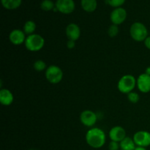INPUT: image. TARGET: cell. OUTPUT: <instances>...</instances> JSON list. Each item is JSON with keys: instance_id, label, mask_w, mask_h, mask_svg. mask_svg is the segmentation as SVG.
Returning <instances> with one entry per match:
<instances>
[{"instance_id": "3", "label": "cell", "mask_w": 150, "mask_h": 150, "mask_svg": "<svg viewBox=\"0 0 150 150\" xmlns=\"http://www.w3.org/2000/svg\"><path fill=\"white\" fill-rule=\"evenodd\" d=\"M131 38L136 42H142L148 37V30L146 26L141 22H135L130 29Z\"/></svg>"}, {"instance_id": "26", "label": "cell", "mask_w": 150, "mask_h": 150, "mask_svg": "<svg viewBox=\"0 0 150 150\" xmlns=\"http://www.w3.org/2000/svg\"><path fill=\"white\" fill-rule=\"evenodd\" d=\"M144 45L146 46V48H147L148 49L150 50V36H148L146 38V40L144 41Z\"/></svg>"}, {"instance_id": "29", "label": "cell", "mask_w": 150, "mask_h": 150, "mask_svg": "<svg viewBox=\"0 0 150 150\" xmlns=\"http://www.w3.org/2000/svg\"><path fill=\"white\" fill-rule=\"evenodd\" d=\"M31 150H35V149H31Z\"/></svg>"}, {"instance_id": "10", "label": "cell", "mask_w": 150, "mask_h": 150, "mask_svg": "<svg viewBox=\"0 0 150 150\" xmlns=\"http://www.w3.org/2000/svg\"><path fill=\"white\" fill-rule=\"evenodd\" d=\"M137 86L138 89L140 92L143 93H148L150 92V76L142 73L138 77L137 79Z\"/></svg>"}, {"instance_id": "16", "label": "cell", "mask_w": 150, "mask_h": 150, "mask_svg": "<svg viewBox=\"0 0 150 150\" xmlns=\"http://www.w3.org/2000/svg\"><path fill=\"white\" fill-rule=\"evenodd\" d=\"M120 149L121 150H135L136 145L135 144L133 139L126 137L124 140L120 143Z\"/></svg>"}, {"instance_id": "19", "label": "cell", "mask_w": 150, "mask_h": 150, "mask_svg": "<svg viewBox=\"0 0 150 150\" xmlns=\"http://www.w3.org/2000/svg\"><path fill=\"white\" fill-rule=\"evenodd\" d=\"M33 67L34 69H35L36 71L38 72H41V71H43V70H46V63L44 61L42 60H37L36 62H35L33 64Z\"/></svg>"}, {"instance_id": "4", "label": "cell", "mask_w": 150, "mask_h": 150, "mask_svg": "<svg viewBox=\"0 0 150 150\" xmlns=\"http://www.w3.org/2000/svg\"><path fill=\"white\" fill-rule=\"evenodd\" d=\"M137 84V79L132 75H125L118 82L119 91L122 93L129 94L133 92L134 88Z\"/></svg>"}, {"instance_id": "25", "label": "cell", "mask_w": 150, "mask_h": 150, "mask_svg": "<svg viewBox=\"0 0 150 150\" xmlns=\"http://www.w3.org/2000/svg\"><path fill=\"white\" fill-rule=\"evenodd\" d=\"M75 46H76V41L68 40V41L67 42V48H69V49H73V48H75Z\"/></svg>"}, {"instance_id": "15", "label": "cell", "mask_w": 150, "mask_h": 150, "mask_svg": "<svg viewBox=\"0 0 150 150\" xmlns=\"http://www.w3.org/2000/svg\"><path fill=\"white\" fill-rule=\"evenodd\" d=\"M82 8L88 13L94 12L97 8V0H81V1Z\"/></svg>"}, {"instance_id": "28", "label": "cell", "mask_w": 150, "mask_h": 150, "mask_svg": "<svg viewBox=\"0 0 150 150\" xmlns=\"http://www.w3.org/2000/svg\"><path fill=\"white\" fill-rule=\"evenodd\" d=\"M144 73H146V74H147V75H149V76H150V67H146Z\"/></svg>"}, {"instance_id": "2", "label": "cell", "mask_w": 150, "mask_h": 150, "mask_svg": "<svg viewBox=\"0 0 150 150\" xmlns=\"http://www.w3.org/2000/svg\"><path fill=\"white\" fill-rule=\"evenodd\" d=\"M25 47L29 51L36 52L43 48L45 45V40L38 34H32L28 35L24 42Z\"/></svg>"}, {"instance_id": "14", "label": "cell", "mask_w": 150, "mask_h": 150, "mask_svg": "<svg viewBox=\"0 0 150 150\" xmlns=\"http://www.w3.org/2000/svg\"><path fill=\"white\" fill-rule=\"evenodd\" d=\"M14 97L13 93L9 89H1L0 90V102L3 105L8 106L13 102Z\"/></svg>"}, {"instance_id": "23", "label": "cell", "mask_w": 150, "mask_h": 150, "mask_svg": "<svg viewBox=\"0 0 150 150\" xmlns=\"http://www.w3.org/2000/svg\"><path fill=\"white\" fill-rule=\"evenodd\" d=\"M125 1V0H105V2H106L111 7L117 8V7H120V6L122 5Z\"/></svg>"}, {"instance_id": "6", "label": "cell", "mask_w": 150, "mask_h": 150, "mask_svg": "<svg viewBox=\"0 0 150 150\" xmlns=\"http://www.w3.org/2000/svg\"><path fill=\"white\" fill-rule=\"evenodd\" d=\"M133 141L137 146L147 147L150 145V133L145 130L136 132L133 136Z\"/></svg>"}, {"instance_id": "20", "label": "cell", "mask_w": 150, "mask_h": 150, "mask_svg": "<svg viewBox=\"0 0 150 150\" xmlns=\"http://www.w3.org/2000/svg\"><path fill=\"white\" fill-rule=\"evenodd\" d=\"M54 7V4L51 0H43L41 2L40 7L44 11H50L53 10Z\"/></svg>"}, {"instance_id": "24", "label": "cell", "mask_w": 150, "mask_h": 150, "mask_svg": "<svg viewBox=\"0 0 150 150\" xmlns=\"http://www.w3.org/2000/svg\"><path fill=\"white\" fill-rule=\"evenodd\" d=\"M108 149L109 150H119L120 149V146L119 142L111 141L108 144Z\"/></svg>"}, {"instance_id": "5", "label": "cell", "mask_w": 150, "mask_h": 150, "mask_svg": "<svg viewBox=\"0 0 150 150\" xmlns=\"http://www.w3.org/2000/svg\"><path fill=\"white\" fill-rule=\"evenodd\" d=\"M45 78L51 83L57 84L62 80L63 71L58 66L51 65L45 70Z\"/></svg>"}, {"instance_id": "9", "label": "cell", "mask_w": 150, "mask_h": 150, "mask_svg": "<svg viewBox=\"0 0 150 150\" xmlns=\"http://www.w3.org/2000/svg\"><path fill=\"white\" fill-rule=\"evenodd\" d=\"M127 18V12L122 7H117L115 8L111 13L110 19L113 24L120 25L125 21Z\"/></svg>"}, {"instance_id": "17", "label": "cell", "mask_w": 150, "mask_h": 150, "mask_svg": "<svg viewBox=\"0 0 150 150\" xmlns=\"http://www.w3.org/2000/svg\"><path fill=\"white\" fill-rule=\"evenodd\" d=\"M3 7L7 10H15L20 7L21 0H1Z\"/></svg>"}, {"instance_id": "21", "label": "cell", "mask_w": 150, "mask_h": 150, "mask_svg": "<svg viewBox=\"0 0 150 150\" xmlns=\"http://www.w3.org/2000/svg\"><path fill=\"white\" fill-rule=\"evenodd\" d=\"M119 33V28L117 25L112 24L109 26L108 30V34L109 37L111 38H114V37L117 36Z\"/></svg>"}, {"instance_id": "13", "label": "cell", "mask_w": 150, "mask_h": 150, "mask_svg": "<svg viewBox=\"0 0 150 150\" xmlns=\"http://www.w3.org/2000/svg\"><path fill=\"white\" fill-rule=\"evenodd\" d=\"M66 35L70 40L76 41L79 39L81 36V29L77 24L71 23L66 27Z\"/></svg>"}, {"instance_id": "8", "label": "cell", "mask_w": 150, "mask_h": 150, "mask_svg": "<svg viewBox=\"0 0 150 150\" xmlns=\"http://www.w3.org/2000/svg\"><path fill=\"white\" fill-rule=\"evenodd\" d=\"M55 5L58 11L64 14H70L75 10L73 0H57Z\"/></svg>"}, {"instance_id": "18", "label": "cell", "mask_w": 150, "mask_h": 150, "mask_svg": "<svg viewBox=\"0 0 150 150\" xmlns=\"http://www.w3.org/2000/svg\"><path fill=\"white\" fill-rule=\"evenodd\" d=\"M36 29V23L33 21H27L23 26V32L26 35H30L34 34Z\"/></svg>"}, {"instance_id": "27", "label": "cell", "mask_w": 150, "mask_h": 150, "mask_svg": "<svg viewBox=\"0 0 150 150\" xmlns=\"http://www.w3.org/2000/svg\"><path fill=\"white\" fill-rule=\"evenodd\" d=\"M135 150H146V147H142V146H136Z\"/></svg>"}, {"instance_id": "22", "label": "cell", "mask_w": 150, "mask_h": 150, "mask_svg": "<svg viewBox=\"0 0 150 150\" xmlns=\"http://www.w3.org/2000/svg\"><path fill=\"white\" fill-rule=\"evenodd\" d=\"M127 99L133 103H136L140 100V96L138 93L134 92H131L129 94H127Z\"/></svg>"}, {"instance_id": "12", "label": "cell", "mask_w": 150, "mask_h": 150, "mask_svg": "<svg viewBox=\"0 0 150 150\" xmlns=\"http://www.w3.org/2000/svg\"><path fill=\"white\" fill-rule=\"evenodd\" d=\"M26 34L21 29H13L9 35V40L13 45H18L24 43L26 40Z\"/></svg>"}, {"instance_id": "11", "label": "cell", "mask_w": 150, "mask_h": 150, "mask_svg": "<svg viewBox=\"0 0 150 150\" xmlns=\"http://www.w3.org/2000/svg\"><path fill=\"white\" fill-rule=\"evenodd\" d=\"M108 135L111 141L120 143L126 138V131L121 126H115L110 130Z\"/></svg>"}, {"instance_id": "7", "label": "cell", "mask_w": 150, "mask_h": 150, "mask_svg": "<svg viewBox=\"0 0 150 150\" xmlns=\"http://www.w3.org/2000/svg\"><path fill=\"white\" fill-rule=\"evenodd\" d=\"M98 120V117L94 111L91 110H85L80 115V121L86 127H92L95 125Z\"/></svg>"}, {"instance_id": "1", "label": "cell", "mask_w": 150, "mask_h": 150, "mask_svg": "<svg viewBox=\"0 0 150 150\" xmlns=\"http://www.w3.org/2000/svg\"><path fill=\"white\" fill-rule=\"evenodd\" d=\"M106 136L103 130L98 127L89 129L86 134V142L89 146L94 149L103 147L105 143Z\"/></svg>"}]
</instances>
